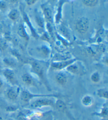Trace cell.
Wrapping results in <instances>:
<instances>
[{
	"label": "cell",
	"mask_w": 108,
	"mask_h": 120,
	"mask_svg": "<svg viewBox=\"0 0 108 120\" xmlns=\"http://www.w3.org/2000/svg\"><path fill=\"white\" fill-rule=\"evenodd\" d=\"M42 15L44 20L47 21V23H51L53 21V16L52 13L48 6L45 5H43L42 6Z\"/></svg>",
	"instance_id": "4fadbf2b"
},
{
	"label": "cell",
	"mask_w": 108,
	"mask_h": 120,
	"mask_svg": "<svg viewBox=\"0 0 108 120\" xmlns=\"http://www.w3.org/2000/svg\"><path fill=\"white\" fill-rule=\"evenodd\" d=\"M1 14L0 13V18H1Z\"/></svg>",
	"instance_id": "1f68e13d"
},
{
	"label": "cell",
	"mask_w": 108,
	"mask_h": 120,
	"mask_svg": "<svg viewBox=\"0 0 108 120\" xmlns=\"http://www.w3.org/2000/svg\"><path fill=\"white\" fill-rule=\"evenodd\" d=\"M22 82L24 85L27 86H35L36 83L34 79L31 74L29 73H24L21 76Z\"/></svg>",
	"instance_id": "30bf717a"
},
{
	"label": "cell",
	"mask_w": 108,
	"mask_h": 120,
	"mask_svg": "<svg viewBox=\"0 0 108 120\" xmlns=\"http://www.w3.org/2000/svg\"><path fill=\"white\" fill-rule=\"evenodd\" d=\"M35 52L38 53V55L41 56L43 58H48L51 53L50 49L48 46L45 45H42L41 46H38L34 50Z\"/></svg>",
	"instance_id": "9c48e42d"
},
{
	"label": "cell",
	"mask_w": 108,
	"mask_h": 120,
	"mask_svg": "<svg viewBox=\"0 0 108 120\" xmlns=\"http://www.w3.org/2000/svg\"><path fill=\"white\" fill-rule=\"evenodd\" d=\"M7 8V4L6 3L5 1L1 0L0 1V10L1 11H5Z\"/></svg>",
	"instance_id": "d4e9b609"
},
{
	"label": "cell",
	"mask_w": 108,
	"mask_h": 120,
	"mask_svg": "<svg viewBox=\"0 0 108 120\" xmlns=\"http://www.w3.org/2000/svg\"><path fill=\"white\" fill-rule=\"evenodd\" d=\"M20 98L23 102L29 103L34 98H59L58 94H42L32 93L27 90H22L20 93Z\"/></svg>",
	"instance_id": "7a4b0ae2"
},
{
	"label": "cell",
	"mask_w": 108,
	"mask_h": 120,
	"mask_svg": "<svg viewBox=\"0 0 108 120\" xmlns=\"http://www.w3.org/2000/svg\"><path fill=\"white\" fill-rule=\"evenodd\" d=\"M3 62L8 68H12L15 67L16 65V61L14 59L11 57H6L3 59Z\"/></svg>",
	"instance_id": "ac0fdd59"
},
{
	"label": "cell",
	"mask_w": 108,
	"mask_h": 120,
	"mask_svg": "<svg viewBox=\"0 0 108 120\" xmlns=\"http://www.w3.org/2000/svg\"><path fill=\"white\" fill-rule=\"evenodd\" d=\"M59 30L60 33L63 34V35L66 36V38H69V36H70V34H69V30L64 25H61L60 27H59Z\"/></svg>",
	"instance_id": "603a6c76"
},
{
	"label": "cell",
	"mask_w": 108,
	"mask_h": 120,
	"mask_svg": "<svg viewBox=\"0 0 108 120\" xmlns=\"http://www.w3.org/2000/svg\"><path fill=\"white\" fill-rule=\"evenodd\" d=\"M5 120H14L12 119H6Z\"/></svg>",
	"instance_id": "f546056e"
},
{
	"label": "cell",
	"mask_w": 108,
	"mask_h": 120,
	"mask_svg": "<svg viewBox=\"0 0 108 120\" xmlns=\"http://www.w3.org/2000/svg\"><path fill=\"white\" fill-rule=\"evenodd\" d=\"M96 95L99 98H103V99L108 100V90L105 88H101L97 90L96 92Z\"/></svg>",
	"instance_id": "ffe728a7"
},
{
	"label": "cell",
	"mask_w": 108,
	"mask_h": 120,
	"mask_svg": "<svg viewBox=\"0 0 108 120\" xmlns=\"http://www.w3.org/2000/svg\"><path fill=\"white\" fill-rule=\"evenodd\" d=\"M0 120H3V118H2V117L1 115H0Z\"/></svg>",
	"instance_id": "f1b7e54d"
},
{
	"label": "cell",
	"mask_w": 108,
	"mask_h": 120,
	"mask_svg": "<svg viewBox=\"0 0 108 120\" xmlns=\"http://www.w3.org/2000/svg\"><path fill=\"white\" fill-rule=\"evenodd\" d=\"M17 33L19 36L21 38H23L24 39L26 40H28L29 39V36L28 34L27 33L26 29H25L24 25L23 24H20L18 27L17 30Z\"/></svg>",
	"instance_id": "9a60e30c"
},
{
	"label": "cell",
	"mask_w": 108,
	"mask_h": 120,
	"mask_svg": "<svg viewBox=\"0 0 108 120\" xmlns=\"http://www.w3.org/2000/svg\"><path fill=\"white\" fill-rule=\"evenodd\" d=\"M20 95V89L16 86L7 90L6 92V96L8 99L11 101H15L18 98Z\"/></svg>",
	"instance_id": "ba28073f"
},
{
	"label": "cell",
	"mask_w": 108,
	"mask_h": 120,
	"mask_svg": "<svg viewBox=\"0 0 108 120\" xmlns=\"http://www.w3.org/2000/svg\"><path fill=\"white\" fill-rule=\"evenodd\" d=\"M2 74L8 82L13 86H16L18 84L16 74L12 68H6L2 70Z\"/></svg>",
	"instance_id": "52a82bcc"
},
{
	"label": "cell",
	"mask_w": 108,
	"mask_h": 120,
	"mask_svg": "<svg viewBox=\"0 0 108 120\" xmlns=\"http://www.w3.org/2000/svg\"><path fill=\"white\" fill-rule=\"evenodd\" d=\"M22 14H23V19L24 21L25 22V23L27 24V25H29V29L31 30V31L32 32V33H33V35L34 36H35V37H38V34L36 33L35 29L33 28V26H32V25L31 24V23L30 22V21L29 20V18H28L27 14L25 13L24 11H23L22 12Z\"/></svg>",
	"instance_id": "e0dca14e"
},
{
	"label": "cell",
	"mask_w": 108,
	"mask_h": 120,
	"mask_svg": "<svg viewBox=\"0 0 108 120\" xmlns=\"http://www.w3.org/2000/svg\"><path fill=\"white\" fill-rule=\"evenodd\" d=\"M94 100L93 97L89 94H86V95H84L81 100L82 105L85 107H86V108L92 106V105L94 104Z\"/></svg>",
	"instance_id": "5bb4252c"
},
{
	"label": "cell",
	"mask_w": 108,
	"mask_h": 120,
	"mask_svg": "<svg viewBox=\"0 0 108 120\" xmlns=\"http://www.w3.org/2000/svg\"><path fill=\"white\" fill-rule=\"evenodd\" d=\"M66 70L69 73L72 75H80L85 73V68L83 64L80 62L75 60L66 68Z\"/></svg>",
	"instance_id": "277c9868"
},
{
	"label": "cell",
	"mask_w": 108,
	"mask_h": 120,
	"mask_svg": "<svg viewBox=\"0 0 108 120\" xmlns=\"http://www.w3.org/2000/svg\"><path fill=\"white\" fill-rule=\"evenodd\" d=\"M3 86H4L3 81L2 80V79L1 78V77H0V90L3 88Z\"/></svg>",
	"instance_id": "4316f807"
},
{
	"label": "cell",
	"mask_w": 108,
	"mask_h": 120,
	"mask_svg": "<svg viewBox=\"0 0 108 120\" xmlns=\"http://www.w3.org/2000/svg\"><path fill=\"white\" fill-rule=\"evenodd\" d=\"M55 106L58 110L61 111H64L66 110V106L65 103L61 100H58L55 103Z\"/></svg>",
	"instance_id": "7402d4cb"
},
{
	"label": "cell",
	"mask_w": 108,
	"mask_h": 120,
	"mask_svg": "<svg viewBox=\"0 0 108 120\" xmlns=\"http://www.w3.org/2000/svg\"><path fill=\"white\" fill-rule=\"evenodd\" d=\"M38 0H25V3L27 6H32L35 4Z\"/></svg>",
	"instance_id": "484cf974"
},
{
	"label": "cell",
	"mask_w": 108,
	"mask_h": 120,
	"mask_svg": "<svg viewBox=\"0 0 108 120\" xmlns=\"http://www.w3.org/2000/svg\"><path fill=\"white\" fill-rule=\"evenodd\" d=\"M77 60V59L72 58L63 61H53L51 64V68L54 71H61L62 70L66 69L67 66Z\"/></svg>",
	"instance_id": "8992f818"
},
{
	"label": "cell",
	"mask_w": 108,
	"mask_h": 120,
	"mask_svg": "<svg viewBox=\"0 0 108 120\" xmlns=\"http://www.w3.org/2000/svg\"><path fill=\"white\" fill-rule=\"evenodd\" d=\"M49 98H41L36 100L30 104V108L33 109L42 108L43 107L54 106V103L52 100L49 99Z\"/></svg>",
	"instance_id": "5b68a950"
},
{
	"label": "cell",
	"mask_w": 108,
	"mask_h": 120,
	"mask_svg": "<svg viewBox=\"0 0 108 120\" xmlns=\"http://www.w3.org/2000/svg\"><path fill=\"white\" fill-rule=\"evenodd\" d=\"M90 79L92 83H95V84L99 83L101 80V75L100 72L97 71L92 72L90 75Z\"/></svg>",
	"instance_id": "d6986e66"
},
{
	"label": "cell",
	"mask_w": 108,
	"mask_h": 120,
	"mask_svg": "<svg viewBox=\"0 0 108 120\" xmlns=\"http://www.w3.org/2000/svg\"><path fill=\"white\" fill-rule=\"evenodd\" d=\"M19 0H9V1L12 3H15L18 2Z\"/></svg>",
	"instance_id": "83f0119b"
},
{
	"label": "cell",
	"mask_w": 108,
	"mask_h": 120,
	"mask_svg": "<svg viewBox=\"0 0 108 120\" xmlns=\"http://www.w3.org/2000/svg\"><path fill=\"white\" fill-rule=\"evenodd\" d=\"M7 45L3 40H0V51H3L6 49Z\"/></svg>",
	"instance_id": "cb8c5ba5"
},
{
	"label": "cell",
	"mask_w": 108,
	"mask_h": 120,
	"mask_svg": "<svg viewBox=\"0 0 108 120\" xmlns=\"http://www.w3.org/2000/svg\"><path fill=\"white\" fill-rule=\"evenodd\" d=\"M28 120H35V119H29Z\"/></svg>",
	"instance_id": "4dcf8cb0"
},
{
	"label": "cell",
	"mask_w": 108,
	"mask_h": 120,
	"mask_svg": "<svg viewBox=\"0 0 108 120\" xmlns=\"http://www.w3.org/2000/svg\"><path fill=\"white\" fill-rule=\"evenodd\" d=\"M55 80L58 84L61 85V86H64L68 82V78L65 73L62 71H59L55 75Z\"/></svg>",
	"instance_id": "7c38bea8"
},
{
	"label": "cell",
	"mask_w": 108,
	"mask_h": 120,
	"mask_svg": "<svg viewBox=\"0 0 108 120\" xmlns=\"http://www.w3.org/2000/svg\"><path fill=\"white\" fill-rule=\"evenodd\" d=\"M30 64L31 66V72L36 74L38 78L40 79V80L44 83L47 88L49 90L50 87L47 84L45 76V68L42 63L38 60H32L30 61Z\"/></svg>",
	"instance_id": "6da1fadb"
},
{
	"label": "cell",
	"mask_w": 108,
	"mask_h": 120,
	"mask_svg": "<svg viewBox=\"0 0 108 120\" xmlns=\"http://www.w3.org/2000/svg\"><path fill=\"white\" fill-rule=\"evenodd\" d=\"M34 20L36 25L40 29L43 30L45 29V20L43 15L36 10L34 12Z\"/></svg>",
	"instance_id": "8fae6325"
},
{
	"label": "cell",
	"mask_w": 108,
	"mask_h": 120,
	"mask_svg": "<svg viewBox=\"0 0 108 120\" xmlns=\"http://www.w3.org/2000/svg\"><path fill=\"white\" fill-rule=\"evenodd\" d=\"M90 28V21L85 16H82L77 19L74 23L75 31L81 35H83L88 32Z\"/></svg>",
	"instance_id": "3957f363"
},
{
	"label": "cell",
	"mask_w": 108,
	"mask_h": 120,
	"mask_svg": "<svg viewBox=\"0 0 108 120\" xmlns=\"http://www.w3.org/2000/svg\"><path fill=\"white\" fill-rule=\"evenodd\" d=\"M84 5L88 8H94L98 5L99 0H82Z\"/></svg>",
	"instance_id": "44dd1931"
},
{
	"label": "cell",
	"mask_w": 108,
	"mask_h": 120,
	"mask_svg": "<svg viewBox=\"0 0 108 120\" xmlns=\"http://www.w3.org/2000/svg\"><path fill=\"white\" fill-rule=\"evenodd\" d=\"M8 18L12 21H16L20 18V12L16 9L11 10L8 14Z\"/></svg>",
	"instance_id": "2e32d148"
}]
</instances>
